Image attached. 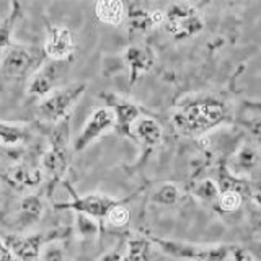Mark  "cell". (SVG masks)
<instances>
[{
    "label": "cell",
    "instance_id": "1",
    "mask_svg": "<svg viewBox=\"0 0 261 261\" xmlns=\"http://www.w3.org/2000/svg\"><path fill=\"white\" fill-rule=\"evenodd\" d=\"M225 119V106L219 101L204 100L183 105L173 114V124L183 134L198 136L219 126Z\"/></svg>",
    "mask_w": 261,
    "mask_h": 261
},
{
    "label": "cell",
    "instance_id": "2",
    "mask_svg": "<svg viewBox=\"0 0 261 261\" xmlns=\"http://www.w3.org/2000/svg\"><path fill=\"white\" fill-rule=\"evenodd\" d=\"M70 227H57L51 230L36 232V233H4L0 235L8 250L12 251L15 259L18 261H36L41 256V251L46 245L59 242L70 235Z\"/></svg>",
    "mask_w": 261,
    "mask_h": 261
},
{
    "label": "cell",
    "instance_id": "3",
    "mask_svg": "<svg viewBox=\"0 0 261 261\" xmlns=\"http://www.w3.org/2000/svg\"><path fill=\"white\" fill-rule=\"evenodd\" d=\"M152 243H155L165 255L183 259V261H225L228 255L235 250L232 245H199L190 242H179V240H167L152 237Z\"/></svg>",
    "mask_w": 261,
    "mask_h": 261
},
{
    "label": "cell",
    "instance_id": "4",
    "mask_svg": "<svg viewBox=\"0 0 261 261\" xmlns=\"http://www.w3.org/2000/svg\"><path fill=\"white\" fill-rule=\"evenodd\" d=\"M85 82H73V84L62 88H56L53 93H49L39 101L36 110L39 119L53 122V124H59V122L65 121L70 110L85 93Z\"/></svg>",
    "mask_w": 261,
    "mask_h": 261
},
{
    "label": "cell",
    "instance_id": "5",
    "mask_svg": "<svg viewBox=\"0 0 261 261\" xmlns=\"http://www.w3.org/2000/svg\"><path fill=\"white\" fill-rule=\"evenodd\" d=\"M46 61L43 47L12 44L0 61V72L7 79H24L33 75Z\"/></svg>",
    "mask_w": 261,
    "mask_h": 261
},
{
    "label": "cell",
    "instance_id": "6",
    "mask_svg": "<svg viewBox=\"0 0 261 261\" xmlns=\"http://www.w3.org/2000/svg\"><path fill=\"white\" fill-rule=\"evenodd\" d=\"M67 119L62 121L51 134V144L43 155V170L47 176V191L53 193L54 186L62 179L69 167V145H67Z\"/></svg>",
    "mask_w": 261,
    "mask_h": 261
},
{
    "label": "cell",
    "instance_id": "7",
    "mask_svg": "<svg viewBox=\"0 0 261 261\" xmlns=\"http://www.w3.org/2000/svg\"><path fill=\"white\" fill-rule=\"evenodd\" d=\"M163 15L165 18L162 27L175 39H190L199 35L204 28L202 16L191 4H171L163 10Z\"/></svg>",
    "mask_w": 261,
    "mask_h": 261
},
{
    "label": "cell",
    "instance_id": "8",
    "mask_svg": "<svg viewBox=\"0 0 261 261\" xmlns=\"http://www.w3.org/2000/svg\"><path fill=\"white\" fill-rule=\"evenodd\" d=\"M65 188L72 193V201L57 202V204H54V207L73 211L75 214H84L90 219L96 220L98 224L105 222L106 216L110 214V211L122 202V201L111 198L108 194H101V193H90V194L79 196L77 193H73V190L69 185H65Z\"/></svg>",
    "mask_w": 261,
    "mask_h": 261
},
{
    "label": "cell",
    "instance_id": "9",
    "mask_svg": "<svg viewBox=\"0 0 261 261\" xmlns=\"http://www.w3.org/2000/svg\"><path fill=\"white\" fill-rule=\"evenodd\" d=\"M114 129V114L108 108V106H101L96 108L92 114L88 116L85 126L82 127L79 133L77 139L73 141V150L82 152L88 149L93 142H96L98 139L103 137L105 134H108L110 130Z\"/></svg>",
    "mask_w": 261,
    "mask_h": 261
},
{
    "label": "cell",
    "instance_id": "10",
    "mask_svg": "<svg viewBox=\"0 0 261 261\" xmlns=\"http://www.w3.org/2000/svg\"><path fill=\"white\" fill-rule=\"evenodd\" d=\"M43 51L47 61L65 62L75 51V38L65 24H47Z\"/></svg>",
    "mask_w": 261,
    "mask_h": 261
},
{
    "label": "cell",
    "instance_id": "11",
    "mask_svg": "<svg viewBox=\"0 0 261 261\" xmlns=\"http://www.w3.org/2000/svg\"><path fill=\"white\" fill-rule=\"evenodd\" d=\"M67 65L65 62H57V61H46L41 67L33 73L28 84V95L36 96L43 100L44 96L53 93L57 84L64 77Z\"/></svg>",
    "mask_w": 261,
    "mask_h": 261
},
{
    "label": "cell",
    "instance_id": "12",
    "mask_svg": "<svg viewBox=\"0 0 261 261\" xmlns=\"http://www.w3.org/2000/svg\"><path fill=\"white\" fill-rule=\"evenodd\" d=\"M101 98L114 114V129H118V133L122 136L133 137V126L141 118V108L136 103L119 98L114 93H101Z\"/></svg>",
    "mask_w": 261,
    "mask_h": 261
},
{
    "label": "cell",
    "instance_id": "13",
    "mask_svg": "<svg viewBox=\"0 0 261 261\" xmlns=\"http://www.w3.org/2000/svg\"><path fill=\"white\" fill-rule=\"evenodd\" d=\"M122 59L129 69V82L134 84L139 80V77L152 69L155 54L149 46H129L124 51Z\"/></svg>",
    "mask_w": 261,
    "mask_h": 261
},
{
    "label": "cell",
    "instance_id": "14",
    "mask_svg": "<svg viewBox=\"0 0 261 261\" xmlns=\"http://www.w3.org/2000/svg\"><path fill=\"white\" fill-rule=\"evenodd\" d=\"M44 212V204L43 199L39 198L36 194H30L24 196V198L18 202L15 211V225L18 228H28L33 224H36L38 220L41 219Z\"/></svg>",
    "mask_w": 261,
    "mask_h": 261
},
{
    "label": "cell",
    "instance_id": "15",
    "mask_svg": "<svg viewBox=\"0 0 261 261\" xmlns=\"http://www.w3.org/2000/svg\"><path fill=\"white\" fill-rule=\"evenodd\" d=\"M133 137L139 139L147 149H153V147H157L162 142L163 130L162 126L153 118L141 116L133 126Z\"/></svg>",
    "mask_w": 261,
    "mask_h": 261
},
{
    "label": "cell",
    "instance_id": "16",
    "mask_svg": "<svg viewBox=\"0 0 261 261\" xmlns=\"http://www.w3.org/2000/svg\"><path fill=\"white\" fill-rule=\"evenodd\" d=\"M95 16L103 24L119 27L126 21V4L119 0H100L95 4Z\"/></svg>",
    "mask_w": 261,
    "mask_h": 261
},
{
    "label": "cell",
    "instance_id": "17",
    "mask_svg": "<svg viewBox=\"0 0 261 261\" xmlns=\"http://www.w3.org/2000/svg\"><path fill=\"white\" fill-rule=\"evenodd\" d=\"M23 15V8L20 2H12L10 4V10L8 13L0 20V61H2L4 54L7 53V49L10 47L12 43V38H13V31L16 23L20 21Z\"/></svg>",
    "mask_w": 261,
    "mask_h": 261
},
{
    "label": "cell",
    "instance_id": "18",
    "mask_svg": "<svg viewBox=\"0 0 261 261\" xmlns=\"http://www.w3.org/2000/svg\"><path fill=\"white\" fill-rule=\"evenodd\" d=\"M126 21L130 33H145L153 28L152 10H147L139 4H126Z\"/></svg>",
    "mask_w": 261,
    "mask_h": 261
},
{
    "label": "cell",
    "instance_id": "19",
    "mask_svg": "<svg viewBox=\"0 0 261 261\" xmlns=\"http://www.w3.org/2000/svg\"><path fill=\"white\" fill-rule=\"evenodd\" d=\"M27 137H28V129L0 121V142L4 145L7 147L18 145L27 141Z\"/></svg>",
    "mask_w": 261,
    "mask_h": 261
},
{
    "label": "cell",
    "instance_id": "20",
    "mask_svg": "<svg viewBox=\"0 0 261 261\" xmlns=\"http://www.w3.org/2000/svg\"><path fill=\"white\" fill-rule=\"evenodd\" d=\"M256 163H258L256 149H253L250 145H243L232 160V168L233 171L245 173V171H250L251 168H255Z\"/></svg>",
    "mask_w": 261,
    "mask_h": 261
},
{
    "label": "cell",
    "instance_id": "21",
    "mask_svg": "<svg viewBox=\"0 0 261 261\" xmlns=\"http://www.w3.org/2000/svg\"><path fill=\"white\" fill-rule=\"evenodd\" d=\"M179 199V191L175 185H163L152 194V201L163 206H171Z\"/></svg>",
    "mask_w": 261,
    "mask_h": 261
},
{
    "label": "cell",
    "instance_id": "22",
    "mask_svg": "<svg viewBox=\"0 0 261 261\" xmlns=\"http://www.w3.org/2000/svg\"><path fill=\"white\" fill-rule=\"evenodd\" d=\"M75 227H77V232L84 237V239H93L96 237L98 230H100V227H98V222L93 219H90L84 214H77L75 217Z\"/></svg>",
    "mask_w": 261,
    "mask_h": 261
},
{
    "label": "cell",
    "instance_id": "23",
    "mask_svg": "<svg viewBox=\"0 0 261 261\" xmlns=\"http://www.w3.org/2000/svg\"><path fill=\"white\" fill-rule=\"evenodd\" d=\"M219 204L225 212H233L242 206V194L237 190H225L219 194Z\"/></svg>",
    "mask_w": 261,
    "mask_h": 261
},
{
    "label": "cell",
    "instance_id": "24",
    "mask_svg": "<svg viewBox=\"0 0 261 261\" xmlns=\"http://www.w3.org/2000/svg\"><path fill=\"white\" fill-rule=\"evenodd\" d=\"M130 219V212L126 206H122V202L118 204L116 207H113L110 211V214L106 216V222H108L111 227H116V228H121V227H126L127 222Z\"/></svg>",
    "mask_w": 261,
    "mask_h": 261
},
{
    "label": "cell",
    "instance_id": "25",
    "mask_svg": "<svg viewBox=\"0 0 261 261\" xmlns=\"http://www.w3.org/2000/svg\"><path fill=\"white\" fill-rule=\"evenodd\" d=\"M41 258H43V261H67L64 248L59 247L56 242L46 245L41 251Z\"/></svg>",
    "mask_w": 261,
    "mask_h": 261
},
{
    "label": "cell",
    "instance_id": "26",
    "mask_svg": "<svg viewBox=\"0 0 261 261\" xmlns=\"http://www.w3.org/2000/svg\"><path fill=\"white\" fill-rule=\"evenodd\" d=\"M219 188L212 183V181H202L199 183V186L196 188V196L204 201H214L219 199Z\"/></svg>",
    "mask_w": 261,
    "mask_h": 261
},
{
    "label": "cell",
    "instance_id": "27",
    "mask_svg": "<svg viewBox=\"0 0 261 261\" xmlns=\"http://www.w3.org/2000/svg\"><path fill=\"white\" fill-rule=\"evenodd\" d=\"M0 261H15V256L12 255V251L8 250L5 242L2 240V237H0Z\"/></svg>",
    "mask_w": 261,
    "mask_h": 261
},
{
    "label": "cell",
    "instance_id": "28",
    "mask_svg": "<svg viewBox=\"0 0 261 261\" xmlns=\"http://www.w3.org/2000/svg\"><path fill=\"white\" fill-rule=\"evenodd\" d=\"M100 261H121V253L119 250H113L110 253H106Z\"/></svg>",
    "mask_w": 261,
    "mask_h": 261
},
{
    "label": "cell",
    "instance_id": "29",
    "mask_svg": "<svg viewBox=\"0 0 261 261\" xmlns=\"http://www.w3.org/2000/svg\"><path fill=\"white\" fill-rule=\"evenodd\" d=\"M235 259H237V261H245V259H243V256H242L240 253L237 251V250H235Z\"/></svg>",
    "mask_w": 261,
    "mask_h": 261
},
{
    "label": "cell",
    "instance_id": "30",
    "mask_svg": "<svg viewBox=\"0 0 261 261\" xmlns=\"http://www.w3.org/2000/svg\"><path fill=\"white\" fill-rule=\"evenodd\" d=\"M4 150V144L2 142H0V152H2Z\"/></svg>",
    "mask_w": 261,
    "mask_h": 261
}]
</instances>
